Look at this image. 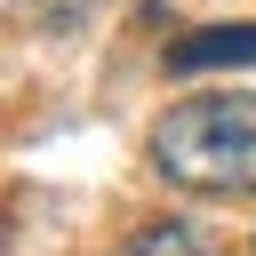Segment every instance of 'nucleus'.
I'll return each instance as SVG.
<instances>
[{
	"label": "nucleus",
	"instance_id": "nucleus-1",
	"mask_svg": "<svg viewBox=\"0 0 256 256\" xmlns=\"http://www.w3.org/2000/svg\"><path fill=\"white\" fill-rule=\"evenodd\" d=\"M152 168L200 200H256V96H184L152 120Z\"/></svg>",
	"mask_w": 256,
	"mask_h": 256
},
{
	"label": "nucleus",
	"instance_id": "nucleus-2",
	"mask_svg": "<svg viewBox=\"0 0 256 256\" xmlns=\"http://www.w3.org/2000/svg\"><path fill=\"white\" fill-rule=\"evenodd\" d=\"M216 64H256V24H208L168 48V72H216Z\"/></svg>",
	"mask_w": 256,
	"mask_h": 256
},
{
	"label": "nucleus",
	"instance_id": "nucleus-3",
	"mask_svg": "<svg viewBox=\"0 0 256 256\" xmlns=\"http://www.w3.org/2000/svg\"><path fill=\"white\" fill-rule=\"evenodd\" d=\"M120 256H216L192 224H176V216H160V224H144V232H128L120 240Z\"/></svg>",
	"mask_w": 256,
	"mask_h": 256
}]
</instances>
